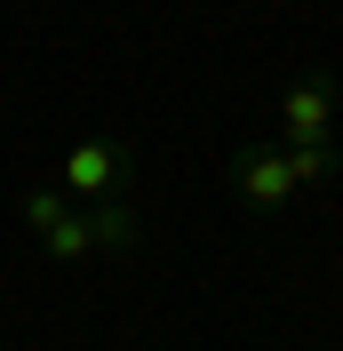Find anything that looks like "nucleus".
<instances>
[{
    "label": "nucleus",
    "instance_id": "39448f33",
    "mask_svg": "<svg viewBox=\"0 0 343 351\" xmlns=\"http://www.w3.org/2000/svg\"><path fill=\"white\" fill-rule=\"evenodd\" d=\"M80 216H88V240H96V247H136V240H144V216L128 208V192H112V199H88Z\"/></svg>",
    "mask_w": 343,
    "mask_h": 351
},
{
    "label": "nucleus",
    "instance_id": "f257e3e1",
    "mask_svg": "<svg viewBox=\"0 0 343 351\" xmlns=\"http://www.w3.org/2000/svg\"><path fill=\"white\" fill-rule=\"evenodd\" d=\"M24 223H32V232H40V247L56 263H80V256H96V240H88V216L80 208H64V192H56V184H24Z\"/></svg>",
    "mask_w": 343,
    "mask_h": 351
},
{
    "label": "nucleus",
    "instance_id": "f03ea898",
    "mask_svg": "<svg viewBox=\"0 0 343 351\" xmlns=\"http://www.w3.org/2000/svg\"><path fill=\"white\" fill-rule=\"evenodd\" d=\"M120 184H128V144L120 136H88V144L64 152V192L72 199H112Z\"/></svg>",
    "mask_w": 343,
    "mask_h": 351
},
{
    "label": "nucleus",
    "instance_id": "20e7f679",
    "mask_svg": "<svg viewBox=\"0 0 343 351\" xmlns=\"http://www.w3.org/2000/svg\"><path fill=\"white\" fill-rule=\"evenodd\" d=\"M224 176H232V192L248 199V208H287V199H296V184H287V160L263 152V144L232 152V160H224Z\"/></svg>",
    "mask_w": 343,
    "mask_h": 351
},
{
    "label": "nucleus",
    "instance_id": "7ed1b4c3",
    "mask_svg": "<svg viewBox=\"0 0 343 351\" xmlns=\"http://www.w3.org/2000/svg\"><path fill=\"white\" fill-rule=\"evenodd\" d=\"M279 128H287V144H311L335 128V72H296L279 88Z\"/></svg>",
    "mask_w": 343,
    "mask_h": 351
},
{
    "label": "nucleus",
    "instance_id": "423d86ee",
    "mask_svg": "<svg viewBox=\"0 0 343 351\" xmlns=\"http://www.w3.org/2000/svg\"><path fill=\"white\" fill-rule=\"evenodd\" d=\"M279 160H287V184H296V192H303V184H327V176L343 168L335 136H311V144H287V152H279Z\"/></svg>",
    "mask_w": 343,
    "mask_h": 351
}]
</instances>
